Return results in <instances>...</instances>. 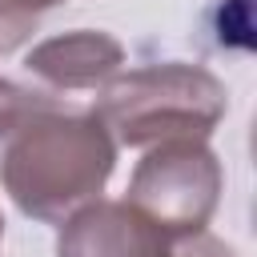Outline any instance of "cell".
Masks as SVG:
<instances>
[{
  "mask_svg": "<svg viewBox=\"0 0 257 257\" xmlns=\"http://www.w3.org/2000/svg\"><path fill=\"white\" fill-rule=\"evenodd\" d=\"M116 141L92 112L32 108L0 149V185L12 205L44 225H60L80 205L96 201L116 169Z\"/></svg>",
  "mask_w": 257,
  "mask_h": 257,
  "instance_id": "6da1fadb",
  "label": "cell"
},
{
  "mask_svg": "<svg viewBox=\"0 0 257 257\" xmlns=\"http://www.w3.org/2000/svg\"><path fill=\"white\" fill-rule=\"evenodd\" d=\"M229 112L225 84L189 60L120 68L96 96V116L116 145L149 149L161 141H209Z\"/></svg>",
  "mask_w": 257,
  "mask_h": 257,
  "instance_id": "7a4b0ae2",
  "label": "cell"
},
{
  "mask_svg": "<svg viewBox=\"0 0 257 257\" xmlns=\"http://www.w3.org/2000/svg\"><path fill=\"white\" fill-rule=\"evenodd\" d=\"M221 189L225 173L209 141H161L137 161L124 201L157 221L173 241H185L209 229Z\"/></svg>",
  "mask_w": 257,
  "mask_h": 257,
  "instance_id": "3957f363",
  "label": "cell"
},
{
  "mask_svg": "<svg viewBox=\"0 0 257 257\" xmlns=\"http://www.w3.org/2000/svg\"><path fill=\"white\" fill-rule=\"evenodd\" d=\"M173 237L128 201H88L60 221L56 257H173Z\"/></svg>",
  "mask_w": 257,
  "mask_h": 257,
  "instance_id": "277c9868",
  "label": "cell"
},
{
  "mask_svg": "<svg viewBox=\"0 0 257 257\" xmlns=\"http://www.w3.org/2000/svg\"><path fill=\"white\" fill-rule=\"evenodd\" d=\"M124 68V44L100 28H72L40 40L24 56V72L48 92H100Z\"/></svg>",
  "mask_w": 257,
  "mask_h": 257,
  "instance_id": "5b68a950",
  "label": "cell"
},
{
  "mask_svg": "<svg viewBox=\"0 0 257 257\" xmlns=\"http://www.w3.org/2000/svg\"><path fill=\"white\" fill-rule=\"evenodd\" d=\"M48 100H52V96L32 92V88H24V84L0 76V141H4V137H8L32 108H40V104H48Z\"/></svg>",
  "mask_w": 257,
  "mask_h": 257,
  "instance_id": "8992f818",
  "label": "cell"
},
{
  "mask_svg": "<svg viewBox=\"0 0 257 257\" xmlns=\"http://www.w3.org/2000/svg\"><path fill=\"white\" fill-rule=\"evenodd\" d=\"M32 32H36V16H20V12H8L0 4V56L16 52Z\"/></svg>",
  "mask_w": 257,
  "mask_h": 257,
  "instance_id": "52a82bcc",
  "label": "cell"
},
{
  "mask_svg": "<svg viewBox=\"0 0 257 257\" xmlns=\"http://www.w3.org/2000/svg\"><path fill=\"white\" fill-rule=\"evenodd\" d=\"M173 257H237L225 241L209 237V233H197V237H185L173 245Z\"/></svg>",
  "mask_w": 257,
  "mask_h": 257,
  "instance_id": "ba28073f",
  "label": "cell"
},
{
  "mask_svg": "<svg viewBox=\"0 0 257 257\" xmlns=\"http://www.w3.org/2000/svg\"><path fill=\"white\" fill-rule=\"evenodd\" d=\"M8 12H20V16H40V12H48V8H56V4H64V0H0Z\"/></svg>",
  "mask_w": 257,
  "mask_h": 257,
  "instance_id": "9c48e42d",
  "label": "cell"
},
{
  "mask_svg": "<svg viewBox=\"0 0 257 257\" xmlns=\"http://www.w3.org/2000/svg\"><path fill=\"white\" fill-rule=\"evenodd\" d=\"M0 237H4V213H0Z\"/></svg>",
  "mask_w": 257,
  "mask_h": 257,
  "instance_id": "30bf717a",
  "label": "cell"
}]
</instances>
